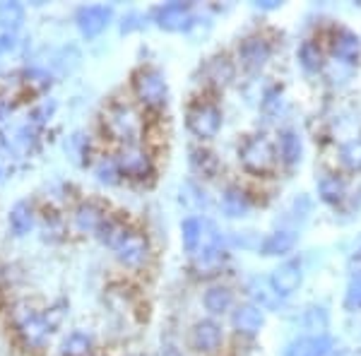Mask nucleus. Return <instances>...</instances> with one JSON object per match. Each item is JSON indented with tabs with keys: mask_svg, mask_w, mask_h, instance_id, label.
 Returning a JSON list of instances; mask_svg holds the SVG:
<instances>
[{
	"mask_svg": "<svg viewBox=\"0 0 361 356\" xmlns=\"http://www.w3.org/2000/svg\"><path fill=\"white\" fill-rule=\"evenodd\" d=\"M258 8H263V10H277L279 3H275V0H267V3H258Z\"/></svg>",
	"mask_w": 361,
	"mask_h": 356,
	"instance_id": "obj_39",
	"label": "nucleus"
},
{
	"mask_svg": "<svg viewBox=\"0 0 361 356\" xmlns=\"http://www.w3.org/2000/svg\"><path fill=\"white\" fill-rule=\"evenodd\" d=\"M340 161L349 171H361V137L347 140L340 147Z\"/></svg>",
	"mask_w": 361,
	"mask_h": 356,
	"instance_id": "obj_30",
	"label": "nucleus"
},
{
	"mask_svg": "<svg viewBox=\"0 0 361 356\" xmlns=\"http://www.w3.org/2000/svg\"><path fill=\"white\" fill-rule=\"evenodd\" d=\"M8 111H10V106H8V104L3 102V99H0V121H3L5 116H8Z\"/></svg>",
	"mask_w": 361,
	"mask_h": 356,
	"instance_id": "obj_40",
	"label": "nucleus"
},
{
	"mask_svg": "<svg viewBox=\"0 0 361 356\" xmlns=\"http://www.w3.org/2000/svg\"><path fill=\"white\" fill-rule=\"evenodd\" d=\"M140 17L135 13H130L128 17H123V22H121V34H128V32H133V29H137L140 27Z\"/></svg>",
	"mask_w": 361,
	"mask_h": 356,
	"instance_id": "obj_37",
	"label": "nucleus"
},
{
	"mask_svg": "<svg viewBox=\"0 0 361 356\" xmlns=\"http://www.w3.org/2000/svg\"><path fill=\"white\" fill-rule=\"evenodd\" d=\"M15 34L5 32L3 37H0V54H5V51H13L15 49Z\"/></svg>",
	"mask_w": 361,
	"mask_h": 356,
	"instance_id": "obj_38",
	"label": "nucleus"
},
{
	"mask_svg": "<svg viewBox=\"0 0 361 356\" xmlns=\"http://www.w3.org/2000/svg\"><path fill=\"white\" fill-rule=\"evenodd\" d=\"M294 246H296V233L289 229H277V231L267 233L263 241H260L258 250L265 258H277V255L292 253Z\"/></svg>",
	"mask_w": 361,
	"mask_h": 356,
	"instance_id": "obj_15",
	"label": "nucleus"
},
{
	"mask_svg": "<svg viewBox=\"0 0 361 356\" xmlns=\"http://www.w3.org/2000/svg\"><path fill=\"white\" fill-rule=\"evenodd\" d=\"M116 258L123 262L126 267H140L149 258V241L145 233L128 231V236L116 246Z\"/></svg>",
	"mask_w": 361,
	"mask_h": 356,
	"instance_id": "obj_11",
	"label": "nucleus"
},
{
	"mask_svg": "<svg viewBox=\"0 0 361 356\" xmlns=\"http://www.w3.org/2000/svg\"><path fill=\"white\" fill-rule=\"evenodd\" d=\"M270 287L275 291L277 299H287L299 291L301 282H304V270H301L299 260H284L282 265H277L270 274Z\"/></svg>",
	"mask_w": 361,
	"mask_h": 356,
	"instance_id": "obj_8",
	"label": "nucleus"
},
{
	"mask_svg": "<svg viewBox=\"0 0 361 356\" xmlns=\"http://www.w3.org/2000/svg\"><path fill=\"white\" fill-rule=\"evenodd\" d=\"M104 128L114 140L118 142H135L142 133V116L133 104L114 102L111 106L104 111Z\"/></svg>",
	"mask_w": 361,
	"mask_h": 356,
	"instance_id": "obj_1",
	"label": "nucleus"
},
{
	"mask_svg": "<svg viewBox=\"0 0 361 356\" xmlns=\"http://www.w3.org/2000/svg\"><path fill=\"white\" fill-rule=\"evenodd\" d=\"M272 56V44L260 34H250L238 44V61L250 70L263 68Z\"/></svg>",
	"mask_w": 361,
	"mask_h": 356,
	"instance_id": "obj_13",
	"label": "nucleus"
},
{
	"mask_svg": "<svg viewBox=\"0 0 361 356\" xmlns=\"http://www.w3.org/2000/svg\"><path fill=\"white\" fill-rule=\"evenodd\" d=\"M34 145H37V125L34 123L22 125L15 135V147L20 149L22 154H27V152L34 149Z\"/></svg>",
	"mask_w": 361,
	"mask_h": 356,
	"instance_id": "obj_32",
	"label": "nucleus"
},
{
	"mask_svg": "<svg viewBox=\"0 0 361 356\" xmlns=\"http://www.w3.org/2000/svg\"><path fill=\"white\" fill-rule=\"evenodd\" d=\"M238 159L246 171L263 176L270 173L277 164V149L265 135H250L243 140V145L238 147Z\"/></svg>",
	"mask_w": 361,
	"mask_h": 356,
	"instance_id": "obj_4",
	"label": "nucleus"
},
{
	"mask_svg": "<svg viewBox=\"0 0 361 356\" xmlns=\"http://www.w3.org/2000/svg\"><path fill=\"white\" fill-rule=\"evenodd\" d=\"M22 22H25V8L20 3H15V0L0 3V27L5 32L15 34V29H20Z\"/></svg>",
	"mask_w": 361,
	"mask_h": 356,
	"instance_id": "obj_28",
	"label": "nucleus"
},
{
	"mask_svg": "<svg viewBox=\"0 0 361 356\" xmlns=\"http://www.w3.org/2000/svg\"><path fill=\"white\" fill-rule=\"evenodd\" d=\"M13 320H15V330H17V335L22 337V342L34 349L44 347L51 335V330H54L51 320L46 318L44 313H39L37 308L27 306V303H20V306L15 308Z\"/></svg>",
	"mask_w": 361,
	"mask_h": 356,
	"instance_id": "obj_3",
	"label": "nucleus"
},
{
	"mask_svg": "<svg viewBox=\"0 0 361 356\" xmlns=\"http://www.w3.org/2000/svg\"><path fill=\"white\" fill-rule=\"evenodd\" d=\"M231 325H234V330L238 335L255 337L265 325L263 306H258V303H243V306H236V311L231 313Z\"/></svg>",
	"mask_w": 361,
	"mask_h": 356,
	"instance_id": "obj_14",
	"label": "nucleus"
},
{
	"mask_svg": "<svg viewBox=\"0 0 361 356\" xmlns=\"http://www.w3.org/2000/svg\"><path fill=\"white\" fill-rule=\"evenodd\" d=\"M66 152H68L70 156H73L75 161H82V156L90 154V140H87L82 133H75L73 137H68Z\"/></svg>",
	"mask_w": 361,
	"mask_h": 356,
	"instance_id": "obj_33",
	"label": "nucleus"
},
{
	"mask_svg": "<svg viewBox=\"0 0 361 356\" xmlns=\"http://www.w3.org/2000/svg\"><path fill=\"white\" fill-rule=\"evenodd\" d=\"M54 109H56V104L54 102H44L42 106H37L29 113V123H34V125H42L46 118H49L51 113H54Z\"/></svg>",
	"mask_w": 361,
	"mask_h": 356,
	"instance_id": "obj_35",
	"label": "nucleus"
},
{
	"mask_svg": "<svg viewBox=\"0 0 361 356\" xmlns=\"http://www.w3.org/2000/svg\"><path fill=\"white\" fill-rule=\"evenodd\" d=\"M114 10L109 5H85L75 13V22H78V29L82 32V37L94 39L104 32L109 25H111Z\"/></svg>",
	"mask_w": 361,
	"mask_h": 356,
	"instance_id": "obj_9",
	"label": "nucleus"
},
{
	"mask_svg": "<svg viewBox=\"0 0 361 356\" xmlns=\"http://www.w3.org/2000/svg\"><path fill=\"white\" fill-rule=\"evenodd\" d=\"M157 27L166 29V32H188L195 25V13L190 3H166L154 10Z\"/></svg>",
	"mask_w": 361,
	"mask_h": 356,
	"instance_id": "obj_7",
	"label": "nucleus"
},
{
	"mask_svg": "<svg viewBox=\"0 0 361 356\" xmlns=\"http://www.w3.org/2000/svg\"><path fill=\"white\" fill-rule=\"evenodd\" d=\"M97 236H99V241L104 243V246H109V248H114L118 246L121 241L128 236V229H126V224H121L118 219H109L102 224V229L97 231Z\"/></svg>",
	"mask_w": 361,
	"mask_h": 356,
	"instance_id": "obj_29",
	"label": "nucleus"
},
{
	"mask_svg": "<svg viewBox=\"0 0 361 356\" xmlns=\"http://www.w3.org/2000/svg\"><path fill=\"white\" fill-rule=\"evenodd\" d=\"M185 125L197 140H212L222 130V109L212 102H195L188 106Z\"/></svg>",
	"mask_w": 361,
	"mask_h": 356,
	"instance_id": "obj_5",
	"label": "nucleus"
},
{
	"mask_svg": "<svg viewBox=\"0 0 361 356\" xmlns=\"http://www.w3.org/2000/svg\"><path fill=\"white\" fill-rule=\"evenodd\" d=\"M296 58H299L301 68L306 73H320L325 66V56H323V49L316 44V42H304L296 51Z\"/></svg>",
	"mask_w": 361,
	"mask_h": 356,
	"instance_id": "obj_27",
	"label": "nucleus"
},
{
	"mask_svg": "<svg viewBox=\"0 0 361 356\" xmlns=\"http://www.w3.org/2000/svg\"><path fill=\"white\" fill-rule=\"evenodd\" d=\"M205 78L217 87L229 85L231 80H234V63H231L226 56L209 58V61L205 63Z\"/></svg>",
	"mask_w": 361,
	"mask_h": 356,
	"instance_id": "obj_23",
	"label": "nucleus"
},
{
	"mask_svg": "<svg viewBox=\"0 0 361 356\" xmlns=\"http://www.w3.org/2000/svg\"><path fill=\"white\" fill-rule=\"evenodd\" d=\"M92 344H94V337L85 330H75L63 340L61 344V354L63 356H87L92 352Z\"/></svg>",
	"mask_w": 361,
	"mask_h": 356,
	"instance_id": "obj_25",
	"label": "nucleus"
},
{
	"mask_svg": "<svg viewBox=\"0 0 361 356\" xmlns=\"http://www.w3.org/2000/svg\"><path fill=\"white\" fill-rule=\"evenodd\" d=\"M10 229H13L15 236H27L29 231L34 229V207L29 205L27 200L15 202L13 209H10Z\"/></svg>",
	"mask_w": 361,
	"mask_h": 356,
	"instance_id": "obj_22",
	"label": "nucleus"
},
{
	"mask_svg": "<svg viewBox=\"0 0 361 356\" xmlns=\"http://www.w3.org/2000/svg\"><path fill=\"white\" fill-rule=\"evenodd\" d=\"M116 164L121 168V176H126L130 180H145L152 176V171H154L152 156L145 149L135 147V145H126V147L118 152V156H116Z\"/></svg>",
	"mask_w": 361,
	"mask_h": 356,
	"instance_id": "obj_6",
	"label": "nucleus"
},
{
	"mask_svg": "<svg viewBox=\"0 0 361 356\" xmlns=\"http://www.w3.org/2000/svg\"><path fill=\"white\" fill-rule=\"evenodd\" d=\"M301 154H304V145H301V135L296 130H282L279 135V159L287 166H296L301 161Z\"/></svg>",
	"mask_w": 361,
	"mask_h": 356,
	"instance_id": "obj_21",
	"label": "nucleus"
},
{
	"mask_svg": "<svg viewBox=\"0 0 361 356\" xmlns=\"http://www.w3.org/2000/svg\"><path fill=\"white\" fill-rule=\"evenodd\" d=\"M94 176H97L99 183L116 185L121 180V168H118V164H116V159H111V156H104V159L97 161Z\"/></svg>",
	"mask_w": 361,
	"mask_h": 356,
	"instance_id": "obj_31",
	"label": "nucleus"
},
{
	"mask_svg": "<svg viewBox=\"0 0 361 356\" xmlns=\"http://www.w3.org/2000/svg\"><path fill=\"white\" fill-rule=\"evenodd\" d=\"M345 303H347V308H361V272H357L349 279Z\"/></svg>",
	"mask_w": 361,
	"mask_h": 356,
	"instance_id": "obj_34",
	"label": "nucleus"
},
{
	"mask_svg": "<svg viewBox=\"0 0 361 356\" xmlns=\"http://www.w3.org/2000/svg\"><path fill=\"white\" fill-rule=\"evenodd\" d=\"M250 207H253V202H250V195L243 188H238V185H229V188L224 190L222 209H224L226 217L241 219L250 212Z\"/></svg>",
	"mask_w": 361,
	"mask_h": 356,
	"instance_id": "obj_17",
	"label": "nucleus"
},
{
	"mask_svg": "<svg viewBox=\"0 0 361 356\" xmlns=\"http://www.w3.org/2000/svg\"><path fill=\"white\" fill-rule=\"evenodd\" d=\"M330 51L340 63H347V66H357L361 58V39L357 32L347 27H337L330 37Z\"/></svg>",
	"mask_w": 361,
	"mask_h": 356,
	"instance_id": "obj_10",
	"label": "nucleus"
},
{
	"mask_svg": "<svg viewBox=\"0 0 361 356\" xmlns=\"http://www.w3.org/2000/svg\"><path fill=\"white\" fill-rule=\"evenodd\" d=\"M330 349H333V342L325 335H308V337H299L287 347L284 356H328Z\"/></svg>",
	"mask_w": 361,
	"mask_h": 356,
	"instance_id": "obj_16",
	"label": "nucleus"
},
{
	"mask_svg": "<svg viewBox=\"0 0 361 356\" xmlns=\"http://www.w3.org/2000/svg\"><path fill=\"white\" fill-rule=\"evenodd\" d=\"M133 92L147 109H164L169 102V82L159 68L142 66L133 73Z\"/></svg>",
	"mask_w": 361,
	"mask_h": 356,
	"instance_id": "obj_2",
	"label": "nucleus"
},
{
	"mask_svg": "<svg viewBox=\"0 0 361 356\" xmlns=\"http://www.w3.org/2000/svg\"><path fill=\"white\" fill-rule=\"evenodd\" d=\"M318 195L325 205H340L347 197V183L337 173H323L318 178Z\"/></svg>",
	"mask_w": 361,
	"mask_h": 356,
	"instance_id": "obj_18",
	"label": "nucleus"
},
{
	"mask_svg": "<svg viewBox=\"0 0 361 356\" xmlns=\"http://www.w3.org/2000/svg\"><path fill=\"white\" fill-rule=\"evenodd\" d=\"M190 168H193L197 176L212 178V176H217V171H219V159L214 156V152L195 147V149H190Z\"/></svg>",
	"mask_w": 361,
	"mask_h": 356,
	"instance_id": "obj_24",
	"label": "nucleus"
},
{
	"mask_svg": "<svg viewBox=\"0 0 361 356\" xmlns=\"http://www.w3.org/2000/svg\"><path fill=\"white\" fill-rule=\"evenodd\" d=\"M130 356H140V354H130Z\"/></svg>",
	"mask_w": 361,
	"mask_h": 356,
	"instance_id": "obj_41",
	"label": "nucleus"
},
{
	"mask_svg": "<svg viewBox=\"0 0 361 356\" xmlns=\"http://www.w3.org/2000/svg\"><path fill=\"white\" fill-rule=\"evenodd\" d=\"M224 342V332H222V325L217 323V320H197L193 325V330H190V344H193V349L202 354H212L217 352L219 347H222Z\"/></svg>",
	"mask_w": 361,
	"mask_h": 356,
	"instance_id": "obj_12",
	"label": "nucleus"
},
{
	"mask_svg": "<svg viewBox=\"0 0 361 356\" xmlns=\"http://www.w3.org/2000/svg\"><path fill=\"white\" fill-rule=\"evenodd\" d=\"M202 303H205V308L212 315H222L234 306V291L226 287V284H214V287H209L205 291Z\"/></svg>",
	"mask_w": 361,
	"mask_h": 356,
	"instance_id": "obj_20",
	"label": "nucleus"
},
{
	"mask_svg": "<svg viewBox=\"0 0 361 356\" xmlns=\"http://www.w3.org/2000/svg\"><path fill=\"white\" fill-rule=\"evenodd\" d=\"M202 233H205V221H200L197 217H188L180 221V241H183V248L188 250L190 255L200 248Z\"/></svg>",
	"mask_w": 361,
	"mask_h": 356,
	"instance_id": "obj_26",
	"label": "nucleus"
},
{
	"mask_svg": "<svg viewBox=\"0 0 361 356\" xmlns=\"http://www.w3.org/2000/svg\"><path fill=\"white\" fill-rule=\"evenodd\" d=\"M75 226H78L80 231L85 233H92V231H99L102 229V224L106 221V214H104V209L97 205V202H82L78 209H75Z\"/></svg>",
	"mask_w": 361,
	"mask_h": 356,
	"instance_id": "obj_19",
	"label": "nucleus"
},
{
	"mask_svg": "<svg viewBox=\"0 0 361 356\" xmlns=\"http://www.w3.org/2000/svg\"><path fill=\"white\" fill-rule=\"evenodd\" d=\"M279 104H282V90L279 87H272L270 92L263 99V111L265 113H272V111H279Z\"/></svg>",
	"mask_w": 361,
	"mask_h": 356,
	"instance_id": "obj_36",
	"label": "nucleus"
}]
</instances>
